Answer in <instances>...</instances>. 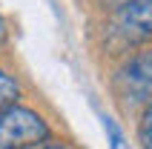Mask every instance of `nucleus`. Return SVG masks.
Instances as JSON below:
<instances>
[{
	"instance_id": "f257e3e1",
	"label": "nucleus",
	"mask_w": 152,
	"mask_h": 149,
	"mask_svg": "<svg viewBox=\"0 0 152 149\" xmlns=\"http://www.w3.org/2000/svg\"><path fill=\"white\" fill-rule=\"evenodd\" d=\"M115 98L124 109H138L152 103V49H141L118 69L112 80Z\"/></svg>"
},
{
	"instance_id": "f03ea898",
	"label": "nucleus",
	"mask_w": 152,
	"mask_h": 149,
	"mask_svg": "<svg viewBox=\"0 0 152 149\" xmlns=\"http://www.w3.org/2000/svg\"><path fill=\"white\" fill-rule=\"evenodd\" d=\"M49 141V126L34 109L12 103L0 112V149H32Z\"/></svg>"
},
{
	"instance_id": "7ed1b4c3",
	"label": "nucleus",
	"mask_w": 152,
	"mask_h": 149,
	"mask_svg": "<svg viewBox=\"0 0 152 149\" xmlns=\"http://www.w3.org/2000/svg\"><path fill=\"white\" fill-rule=\"evenodd\" d=\"M112 34L121 43H144L152 37V0H129L115 9Z\"/></svg>"
},
{
	"instance_id": "20e7f679",
	"label": "nucleus",
	"mask_w": 152,
	"mask_h": 149,
	"mask_svg": "<svg viewBox=\"0 0 152 149\" xmlns=\"http://www.w3.org/2000/svg\"><path fill=\"white\" fill-rule=\"evenodd\" d=\"M17 98H20V86H17V80L9 72L0 69V112L9 109L12 103H17Z\"/></svg>"
},
{
	"instance_id": "39448f33",
	"label": "nucleus",
	"mask_w": 152,
	"mask_h": 149,
	"mask_svg": "<svg viewBox=\"0 0 152 149\" xmlns=\"http://www.w3.org/2000/svg\"><path fill=\"white\" fill-rule=\"evenodd\" d=\"M103 129H106V141H109V149H129V141H126V135H124V129H121L112 118L103 115Z\"/></svg>"
},
{
	"instance_id": "423d86ee",
	"label": "nucleus",
	"mask_w": 152,
	"mask_h": 149,
	"mask_svg": "<svg viewBox=\"0 0 152 149\" xmlns=\"http://www.w3.org/2000/svg\"><path fill=\"white\" fill-rule=\"evenodd\" d=\"M138 141L144 149H152V103L144 109L141 115V123H138Z\"/></svg>"
},
{
	"instance_id": "0eeeda50",
	"label": "nucleus",
	"mask_w": 152,
	"mask_h": 149,
	"mask_svg": "<svg viewBox=\"0 0 152 149\" xmlns=\"http://www.w3.org/2000/svg\"><path fill=\"white\" fill-rule=\"evenodd\" d=\"M129 0H98V6H103V9H112V12H115V9H121V6H126Z\"/></svg>"
},
{
	"instance_id": "6e6552de",
	"label": "nucleus",
	"mask_w": 152,
	"mask_h": 149,
	"mask_svg": "<svg viewBox=\"0 0 152 149\" xmlns=\"http://www.w3.org/2000/svg\"><path fill=\"white\" fill-rule=\"evenodd\" d=\"M34 149H69V146H63V143H52V141H43L40 146H34Z\"/></svg>"
},
{
	"instance_id": "1a4fd4ad",
	"label": "nucleus",
	"mask_w": 152,
	"mask_h": 149,
	"mask_svg": "<svg viewBox=\"0 0 152 149\" xmlns=\"http://www.w3.org/2000/svg\"><path fill=\"white\" fill-rule=\"evenodd\" d=\"M6 37V23H3V17H0V40Z\"/></svg>"
}]
</instances>
